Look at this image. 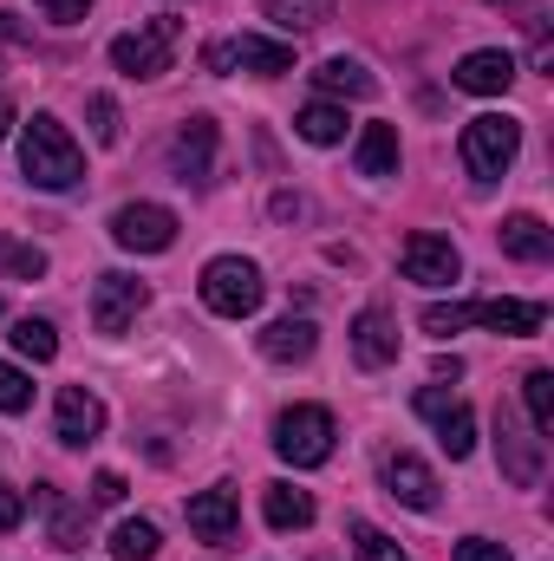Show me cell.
<instances>
[{"label": "cell", "mask_w": 554, "mask_h": 561, "mask_svg": "<svg viewBox=\"0 0 554 561\" xmlns=\"http://www.w3.org/2000/svg\"><path fill=\"white\" fill-rule=\"evenodd\" d=\"M20 170H26L33 190H72V183L85 176V150L72 144V131H66L53 112H39V118L20 131Z\"/></svg>", "instance_id": "obj_1"}, {"label": "cell", "mask_w": 554, "mask_h": 561, "mask_svg": "<svg viewBox=\"0 0 554 561\" xmlns=\"http://www.w3.org/2000/svg\"><path fill=\"white\" fill-rule=\"evenodd\" d=\"M516 150H522V125H516L509 112H483V118L463 125V170H470L476 183H496V176L516 163Z\"/></svg>", "instance_id": "obj_2"}, {"label": "cell", "mask_w": 554, "mask_h": 561, "mask_svg": "<svg viewBox=\"0 0 554 561\" xmlns=\"http://www.w3.org/2000/svg\"><path fill=\"white\" fill-rule=\"evenodd\" d=\"M262 294H268V280H262L255 262H242V255H216L203 268V307L222 313V320H249L262 307Z\"/></svg>", "instance_id": "obj_3"}, {"label": "cell", "mask_w": 554, "mask_h": 561, "mask_svg": "<svg viewBox=\"0 0 554 561\" xmlns=\"http://www.w3.org/2000/svg\"><path fill=\"white\" fill-rule=\"evenodd\" d=\"M176 20L170 13H157V20H143L138 33H118L112 39V66L125 72V79H163L170 72V59H176Z\"/></svg>", "instance_id": "obj_4"}, {"label": "cell", "mask_w": 554, "mask_h": 561, "mask_svg": "<svg viewBox=\"0 0 554 561\" xmlns=\"http://www.w3.org/2000/svg\"><path fill=\"white\" fill-rule=\"evenodd\" d=\"M275 450L293 463V470H313L333 457V412L326 405H293L275 419Z\"/></svg>", "instance_id": "obj_5"}, {"label": "cell", "mask_w": 554, "mask_h": 561, "mask_svg": "<svg viewBox=\"0 0 554 561\" xmlns=\"http://www.w3.org/2000/svg\"><path fill=\"white\" fill-rule=\"evenodd\" d=\"M203 66L209 72H262V79H280V72H293V46H280V39H262V33H242V39H216L209 53H203Z\"/></svg>", "instance_id": "obj_6"}, {"label": "cell", "mask_w": 554, "mask_h": 561, "mask_svg": "<svg viewBox=\"0 0 554 561\" xmlns=\"http://www.w3.org/2000/svg\"><path fill=\"white\" fill-rule=\"evenodd\" d=\"M112 242L131 249V255H163L176 242V209H163V203H125L112 216Z\"/></svg>", "instance_id": "obj_7"}, {"label": "cell", "mask_w": 554, "mask_h": 561, "mask_svg": "<svg viewBox=\"0 0 554 561\" xmlns=\"http://www.w3.org/2000/svg\"><path fill=\"white\" fill-rule=\"evenodd\" d=\"M417 419L437 424V444H443L450 457H470V450H476V412H470L463 399H443L437 386H424V392H417Z\"/></svg>", "instance_id": "obj_8"}, {"label": "cell", "mask_w": 554, "mask_h": 561, "mask_svg": "<svg viewBox=\"0 0 554 561\" xmlns=\"http://www.w3.org/2000/svg\"><path fill=\"white\" fill-rule=\"evenodd\" d=\"M405 280H417V287H450V280L463 275V255L443 242V236H430V229H417V236H405Z\"/></svg>", "instance_id": "obj_9"}, {"label": "cell", "mask_w": 554, "mask_h": 561, "mask_svg": "<svg viewBox=\"0 0 554 561\" xmlns=\"http://www.w3.org/2000/svg\"><path fill=\"white\" fill-rule=\"evenodd\" d=\"M496 450H503V477L516 490H535L542 483V437H529L516 412H496Z\"/></svg>", "instance_id": "obj_10"}, {"label": "cell", "mask_w": 554, "mask_h": 561, "mask_svg": "<svg viewBox=\"0 0 554 561\" xmlns=\"http://www.w3.org/2000/svg\"><path fill=\"white\" fill-rule=\"evenodd\" d=\"M450 85H457V92H476V99H496V92H509V85H516V59H509L503 46L463 53V59H457V72H450Z\"/></svg>", "instance_id": "obj_11"}, {"label": "cell", "mask_w": 554, "mask_h": 561, "mask_svg": "<svg viewBox=\"0 0 554 561\" xmlns=\"http://www.w3.org/2000/svg\"><path fill=\"white\" fill-rule=\"evenodd\" d=\"M235 523H242L235 490H203V496H189V536H196V542L229 549V542H235Z\"/></svg>", "instance_id": "obj_12"}, {"label": "cell", "mask_w": 554, "mask_h": 561, "mask_svg": "<svg viewBox=\"0 0 554 561\" xmlns=\"http://www.w3.org/2000/svg\"><path fill=\"white\" fill-rule=\"evenodd\" d=\"M138 307H143V280L99 275V287H92V327H99V333H125V327L138 320Z\"/></svg>", "instance_id": "obj_13"}, {"label": "cell", "mask_w": 554, "mask_h": 561, "mask_svg": "<svg viewBox=\"0 0 554 561\" xmlns=\"http://www.w3.org/2000/svg\"><path fill=\"white\" fill-rule=\"evenodd\" d=\"M549 320L542 300H470V327H489V333H509V340H535Z\"/></svg>", "instance_id": "obj_14"}, {"label": "cell", "mask_w": 554, "mask_h": 561, "mask_svg": "<svg viewBox=\"0 0 554 561\" xmlns=\"http://www.w3.org/2000/svg\"><path fill=\"white\" fill-rule=\"evenodd\" d=\"M170 163H176L183 183H209V170H216V118H189L170 144Z\"/></svg>", "instance_id": "obj_15"}, {"label": "cell", "mask_w": 554, "mask_h": 561, "mask_svg": "<svg viewBox=\"0 0 554 561\" xmlns=\"http://www.w3.org/2000/svg\"><path fill=\"white\" fill-rule=\"evenodd\" d=\"M385 490L405 510H437V477H430V463H417L412 450H392L385 457Z\"/></svg>", "instance_id": "obj_16"}, {"label": "cell", "mask_w": 554, "mask_h": 561, "mask_svg": "<svg viewBox=\"0 0 554 561\" xmlns=\"http://www.w3.org/2000/svg\"><path fill=\"white\" fill-rule=\"evenodd\" d=\"M99 431H105V405H99L85 386H66V392H59V444L85 450Z\"/></svg>", "instance_id": "obj_17"}, {"label": "cell", "mask_w": 554, "mask_h": 561, "mask_svg": "<svg viewBox=\"0 0 554 561\" xmlns=\"http://www.w3.org/2000/svg\"><path fill=\"white\" fill-rule=\"evenodd\" d=\"M353 353H359L366 366H392V359H399V320H392L385 307H366V313L353 320Z\"/></svg>", "instance_id": "obj_18"}, {"label": "cell", "mask_w": 554, "mask_h": 561, "mask_svg": "<svg viewBox=\"0 0 554 561\" xmlns=\"http://www.w3.org/2000/svg\"><path fill=\"white\" fill-rule=\"evenodd\" d=\"M313 346H320V327H313L307 313H287V320H275V327L262 333V353H268L275 366H300V359H313Z\"/></svg>", "instance_id": "obj_19"}, {"label": "cell", "mask_w": 554, "mask_h": 561, "mask_svg": "<svg viewBox=\"0 0 554 561\" xmlns=\"http://www.w3.org/2000/svg\"><path fill=\"white\" fill-rule=\"evenodd\" d=\"M503 255H516V262H549L554 229L542 216H509V222H503Z\"/></svg>", "instance_id": "obj_20"}, {"label": "cell", "mask_w": 554, "mask_h": 561, "mask_svg": "<svg viewBox=\"0 0 554 561\" xmlns=\"http://www.w3.org/2000/svg\"><path fill=\"white\" fill-rule=\"evenodd\" d=\"M262 516H268V529H307L313 523V496L307 490H293V483H268L262 490Z\"/></svg>", "instance_id": "obj_21"}, {"label": "cell", "mask_w": 554, "mask_h": 561, "mask_svg": "<svg viewBox=\"0 0 554 561\" xmlns=\"http://www.w3.org/2000/svg\"><path fill=\"white\" fill-rule=\"evenodd\" d=\"M353 163H359V176H399V131L392 125H366Z\"/></svg>", "instance_id": "obj_22"}, {"label": "cell", "mask_w": 554, "mask_h": 561, "mask_svg": "<svg viewBox=\"0 0 554 561\" xmlns=\"http://www.w3.org/2000/svg\"><path fill=\"white\" fill-rule=\"evenodd\" d=\"M313 85H320V92H346V99H372V92H379V79H372L359 59H346V53L326 59V66L313 72Z\"/></svg>", "instance_id": "obj_23"}, {"label": "cell", "mask_w": 554, "mask_h": 561, "mask_svg": "<svg viewBox=\"0 0 554 561\" xmlns=\"http://www.w3.org/2000/svg\"><path fill=\"white\" fill-rule=\"evenodd\" d=\"M268 20L280 33H313L333 20V0H268Z\"/></svg>", "instance_id": "obj_24"}, {"label": "cell", "mask_w": 554, "mask_h": 561, "mask_svg": "<svg viewBox=\"0 0 554 561\" xmlns=\"http://www.w3.org/2000/svg\"><path fill=\"white\" fill-rule=\"evenodd\" d=\"M293 131H300L307 144H339V138H346V112H339V105H326V99H313V105L293 118Z\"/></svg>", "instance_id": "obj_25"}, {"label": "cell", "mask_w": 554, "mask_h": 561, "mask_svg": "<svg viewBox=\"0 0 554 561\" xmlns=\"http://www.w3.org/2000/svg\"><path fill=\"white\" fill-rule=\"evenodd\" d=\"M13 353H26V359H39V366H46V359L59 353L53 320H33V313H26V320H13Z\"/></svg>", "instance_id": "obj_26"}, {"label": "cell", "mask_w": 554, "mask_h": 561, "mask_svg": "<svg viewBox=\"0 0 554 561\" xmlns=\"http://www.w3.org/2000/svg\"><path fill=\"white\" fill-rule=\"evenodd\" d=\"M46 516H53V549H85V510H66L53 490H39Z\"/></svg>", "instance_id": "obj_27"}, {"label": "cell", "mask_w": 554, "mask_h": 561, "mask_svg": "<svg viewBox=\"0 0 554 561\" xmlns=\"http://www.w3.org/2000/svg\"><path fill=\"white\" fill-rule=\"evenodd\" d=\"M157 556V523H118L112 529V561H150Z\"/></svg>", "instance_id": "obj_28"}, {"label": "cell", "mask_w": 554, "mask_h": 561, "mask_svg": "<svg viewBox=\"0 0 554 561\" xmlns=\"http://www.w3.org/2000/svg\"><path fill=\"white\" fill-rule=\"evenodd\" d=\"M522 399H529V424H535V437H549L554 431V373H529V379H522Z\"/></svg>", "instance_id": "obj_29"}, {"label": "cell", "mask_w": 554, "mask_h": 561, "mask_svg": "<svg viewBox=\"0 0 554 561\" xmlns=\"http://www.w3.org/2000/svg\"><path fill=\"white\" fill-rule=\"evenodd\" d=\"M26 405H33V379H26L20 366H7V359H0V412H7V419H20Z\"/></svg>", "instance_id": "obj_30"}, {"label": "cell", "mask_w": 554, "mask_h": 561, "mask_svg": "<svg viewBox=\"0 0 554 561\" xmlns=\"http://www.w3.org/2000/svg\"><path fill=\"white\" fill-rule=\"evenodd\" d=\"M353 549H359V561H405V549L392 536H379L372 523H353Z\"/></svg>", "instance_id": "obj_31"}, {"label": "cell", "mask_w": 554, "mask_h": 561, "mask_svg": "<svg viewBox=\"0 0 554 561\" xmlns=\"http://www.w3.org/2000/svg\"><path fill=\"white\" fill-rule=\"evenodd\" d=\"M85 112H92V138H99V144L125 138V125H118V99H112V92H92V105H85Z\"/></svg>", "instance_id": "obj_32"}, {"label": "cell", "mask_w": 554, "mask_h": 561, "mask_svg": "<svg viewBox=\"0 0 554 561\" xmlns=\"http://www.w3.org/2000/svg\"><path fill=\"white\" fill-rule=\"evenodd\" d=\"M7 275L13 280H39L46 275V249H7Z\"/></svg>", "instance_id": "obj_33"}, {"label": "cell", "mask_w": 554, "mask_h": 561, "mask_svg": "<svg viewBox=\"0 0 554 561\" xmlns=\"http://www.w3.org/2000/svg\"><path fill=\"white\" fill-rule=\"evenodd\" d=\"M450 561H509V549L489 542V536H470V542H457V556Z\"/></svg>", "instance_id": "obj_34"}, {"label": "cell", "mask_w": 554, "mask_h": 561, "mask_svg": "<svg viewBox=\"0 0 554 561\" xmlns=\"http://www.w3.org/2000/svg\"><path fill=\"white\" fill-rule=\"evenodd\" d=\"M92 503H105V510L125 503V477H118V470H99V477H92Z\"/></svg>", "instance_id": "obj_35"}, {"label": "cell", "mask_w": 554, "mask_h": 561, "mask_svg": "<svg viewBox=\"0 0 554 561\" xmlns=\"http://www.w3.org/2000/svg\"><path fill=\"white\" fill-rule=\"evenodd\" d=\"M33 7H39L46 20H59V26H72V20H85V7H92V0H33Z\"/></svg>", "instance_id": "obj_36"}, {"label": "cell", "mask_w": 554, "mask_h": 561, "mask_svg": "<svg viewBox=\"0 0 554 561\" xmlns=\"http://www.w3.org/2000/svg\"><path fill=\"white\" fill-rule=\"evenodd\" d=\"M20 516H26V496H20L13 483H0V536H7V529H20Z\"/></svg>", "instance_id": "obj_37"}, {"label": "cell", "mask_w": 554, "mask_h": 561, "mask_svg": "<svg viewBox=\"0 0 554 561\" xmlns=\"http://www.w3.org/2000/svg\"><path fill=\"white\" fill-rule=\"evenodd\" d=\"M7 131H13V105L0 99V138H7Z\"/></svg>", "instance_id": "obj_38"}, {"label": "cell", "mask_w": 554, "mask_h": 561, "mask_svg": "<svg viewBox=\"0 0 554 561\" xmlns=\"http://www.w3.org/2000/svg\"><path fill=\"white\" fill-rule=\"evenodd\" d=\"M489 7H503V0H489Z\"/></svg>", "instance_id": "obj_39"}]
</instances>
